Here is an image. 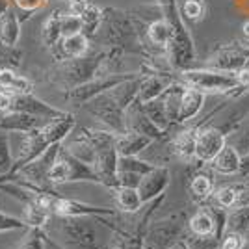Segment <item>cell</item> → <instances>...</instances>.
<instances>
[{
    "label": "cell",
    "mask_w": 249,
    "mask_h": 249,
    "mask_svg": "<svg viewBox=\"0 0 249 249\" xmlns=\"http://www.w3.org/2000/svg\"><path fill=\"white\" fill-rule=\"evenodd\" d=\"M93 41L103 45L104 49H115V51L130 52L149 58V51L143 41V36L136 26L130 11L119 10V8H104L103 21L95 34Z\"/></svg>",
    "instance_id": "obj_1"
},
{
    "label": "cell",
    "mask_w": 249,
    "mask_h": 249,
    "mask_svg": "<svg viewBox=\"0 0 249 249\" xmlns=\"http://www.w3.org/2000/svg\"><path fill=\"white\" fill-rule=\"evenodd\" d=\"M76 126V119L73 114L62 115L51 119L47 124H43L41 128H36L32 132L21 134V149H19V156L15 158L13 167L8 175L4 177H13L17 175L24 166H28L32 160H36L39 155H43L51 145L62 143L67 136L71 134Z\"/></svg>",
    "instance_id": "obj_2"
},
{
    "label": "cell",
    "mask_w": 249,
    "mask_h": 249,
    "mask_svg": "<svg viewBox=\"0 0 249 249\" xmlns=\"http://www.w3.org/2000/svg\"><path fill=\"white\" fill-rule=\"evenodd\" d=\"M106 58H108V49H103V51L86 54L80 58L56 62L54 67L49 71V80L52 86L60 88L67 93L74 88L93 80L95 76L103 74Z\"/></svg>",
    "instance_id": "obj_3"
},
{
    "label": "cell",
    "mask_w": 249,
    "mask_h": 249,
    "mask_svg": "<svg viewBox=\"0 0 249 249\" xmlns=\"http://www.w3.org/2000/svg\"><path fill=\"white\" fill-rule=\"evenodd\" d=\"M175 78L178 82H182L188 88H196L205 95L218 93L227 95V97H240V95L248 93L240 84L236 73H225V71H216V69H207V67H194L175 73Z\"/></svg>",
    "instance_id": "obj_4"
},
{
    "label": "cell",
    "mask_w": 249,
    "mask_h": 249,
    "mask_svg": "<svg viewBox=\"0 0 249 249\" xmlns=\"http://www.w3.org/2000/svg\"><path fill=\"white\" fill-rule=\"evenodd\" d=\"M84 132L95 149L93 169L97 171V175L101 177V184L110 190L119 188V182H117L119 153L115 147L117 134H114L112 130H93V128H86V126H84Z\"/></svg>",
    "instance_id": "obj_5"
},
{
    "label": "cell",
    "mask_w": 249,
    "mask_h": 249,
    "mask_svg": "<svg viewBox=\"0 0 249 249\" xmlns=\"http://www.w3.org/2000/svg\"><path fill=\"white\" fill-rule=\"evenodd\" d=\"M188 231V216L184 210L173 212L166 218L149 223L145 246L151 249H175L182 246Z\"/></svg>",
    "instance_id": "obj_6"
},
{
    "label": "cell",
    "mask_w": 249,
    "mask_h": 249,
    "mask_svg": "<svg viewBox=\"0 0 249 249\" xmlns=\"http://www.w3.org/2000/svg\"><path fill=\"white\" fill-rule=\"evenodd\" d=\"M65 182H95L101 184V177L97 175L93 166L86 164L82 160L74 158L71 153H67L63 145H60V153L56 156V162L49 173V184L58 186Z\"/></svg>",
    "instance_id": "obj_7"
},
{
    "label": "cell",
    "mask_w": 249,
    "mask_h": 249,
    "mask_svg": "<svg viewBox=\"0 0 249 249\" xmlns=\"http://www.w3.org/2000/svg\"><path fill=\"white\" fill-rule=\"evenodd\" d=\"M82 108L89 115H93L95 119H99L101 123H104L108 126V130H112L114 134H124L128 132L126 128V119H124V110L121 104L114 99V95L108 91L97 95L91 101H88L86 104H82Z\"/></svg>",
    "instance_id": "obj_8"
},
{
    "label": "cell",
    "mask_w": 249,
    "mask_h": 249,
    "mask_svg": "<svg viewBox=\"0 0 249 249\" xmlns=\"http://www.w3.org/2000/svg\"><path fill=\"white\" fill-rule=\"evenodd\" d=\"M138 74H142V73L99 74V76H95L93 80H89V82H86V84H82V86L71 89V91H67V93H65V99L71 101L73 104H76V106H82V104H86L88 101H91L97 95L104 93V91H108V89H112L115 86H119V84L124 82V80L134 78Z\"/></svg>",
    "instance_id": "obj_9"
},
{
    "label": "cell",
    "mask_w": 249,
    "mask_h": 249,
    "mask_svg": "<svg viewBox=\"0 0 249 249\" xmlns=\"http://www.w3.org/2000/svg\"><path fill=\"white\" fill-rule=\"evenodd\" d=\"M249 63V47H244L240 43L232 45H223L216 49L212 56H208L203 67L207 69H216V71H225V73H238L246 69Z\"/></svg>",
    "instance_id": "obj_10"
},
{
    "label": "cell",
    "mask_w": 249,
    "mask_h": 249,
    "mask_svg": "<svg viewBox=\"0 0 249 249\" xmlns=\"http://www.w3.org/2000/svg\"><path fill=\"white\" fill-rule=\"evenodd\" d=\"M60 231L73 248L103 249L97 240V231L88 218H60Z\"/></svg>",
    "instance_id": "obj_11"
},
{
    "label": "cell",
    "mask_w": 249,
    "mask_h": 249,
    "mask_svg": "<svg viewBox=\"0 0 249 249\" xmlns=\"http://www.w3.org/2000/svg\"><path fill=\"white\" fill-rule=\"evenodd\" d=\"M227 145V134L221 132L218 126L214 124H203L199 128L197 134V143H196V160L197 164H203V166H208L218 153Z\"/></svg>",
    "instance_id": "obj_12"
},
{
    "label": "cell",
    "mask_w": 249,
    "mask_h": 249,
    "mask_svg": "<svg viewBox=\"0 0 249 249\" xmlns=\"http://www.w3.org/2000/svg\"><path fill=\"white\" fill-rule=\"evenodd\" d=\"M60 145H62V143L51 145L43 155H39L36 160H32L28 166L22 167L21 171L17 173V177H21L22 180H28V182L36 184V186L52 188L51 184H49V173H51L52 166H54V162H56V156L60 153Z\"/></svg>",
    "instance_id": "obj_13"
},
{
    "label": "cell",
    "mask_w": 249,
    "mask_h": 249,
    "mask_svg": "<svg viewBox=\"0 0 249 249\" xmlns=\"http://www.w3.org/2000/svg\"><path fill=\"white\" fill-rule=\"evenodd\" d=\"M10 112H24V114L37 115L43 119H56V117H62L67 112L60 110L56 106H51L45 101L37 99L34 93H24V95H11V108Z\"/></svg>",
    "instance_id": "obj_14"
},
{
    "label": "cell",
    "mask_w": 249,
    "mask_h": 249,
    "mask_svg": "<svg viewBox=\"0 0 249 249\" xmlns=\"http://www.w3.org/2000/svg\"><path fill=\"white\" fill-rule=\"evenodd\" d=\"M124 119H126V128H128V130L138 132V134L149 136V138L155 140V142H160V140H164L167 136V132L160 130V128L149 119V115H147L145 110H143V104L140 103L138 99L126 108Z\"/></svg>",
    "instance_id": "obj_15"
},
{
    "label": "cell",
    "mask_w": 249,
    "mask_h": 249,
    "mask_svg": "<svg viewBox=\"0 0 249 249\" xmlns=\"http://www.w3.org/2000/svg\"><path fill=\"white\" fill-rule=\"evenodd\" d=\"M171 182V171L167 166H155L149 173L142 177V182L138 186V192L142 196L143 203H149L153 199L166 194L167 186Z\"/></svg>",
    "instance_id": "obj_16"
},
{
    "label": "cell",
    "mask_w": 249,
    "mask_h": 249,
    "mask_svg": "<svg viewBox=\"0 0 249 249\" xmlns=\"http://www.w3.org/2000/svg\"><path fill=\"white\" fill-rule=\"evenodd\" d=\"M89 41L91 39L84 32L62 37L51 49V56L54 58V62H65V60H73V58L86 56L88 51H89Z\"/></svg>",
    "instance_id": "obj_17"
},
{
    "label": "cell",
    "mask_w": 249,
    "mask_h": 249,
    "mask_svg": "<svg viewBox=\"0 0 249 249\" xmlns=\"http://www.w3.org/2000/svg\"><path fill=\"white\" fill-rule=\"evenodd\" d=\"M67 10L76 17H80L84 34L89 39H93L101 26V21H103V8H99L97 4L89 2V0H74V2H67Z\"/></svg>",
    "instance_id": "obj_18"
},
{
    "label": "cell",
    "mask_w": 249,
    "mask_h": 249,
    "mask_svg": "<svg viewBox=\"0 0 249 249\" xmlns=\"http://www.w3.org/2000/svg\"><path fill=\"white\" fill-rule=\"evenodd\" d=\"M175 82V73H151L143 74L140 91H138V101L142 104L155 101L166 91L171 84Z\"/></svg>",
    "instance_id": "obj_19"
},
{
    "label": "cell",
    "mask_w": 249,
    "mask_h": 249,
    "mask_svg": "<svg viewBox=\"0 0 249 249\" xmlns=\"http://www.w3.org/2000/svg\"><path fill=\"white\" fill-rule=\"evenodd\" d=\"M47 123L49 119H43L37 115L24 114V112H6L0 119V128L8 132H15V134H26L36 128H41Z\"/></svg>",
    "instance_id": "obj_20"
},
{
    "label": "cell",
    "mask_w": 249,
    "mask_h": 249,
    "mask_svg": "<svg viewBox=\"0 0 249 249\" xmlns=\"http://www.w3.org/2000/svg\"><path fill=\"white\" fill-rule=\"evenodd\" d=\"M207 101V95L199 91L196 88H188L182 93V101H180V112H178V124L177 126H184L190 124L203 110Z\"/></svg>",
    "instance_id": "obj_21"
},
{
    "label": "cell",
    "mask_w": 249,
    "mask_h": 249,
    "mask_svg": "<svg viewBox=\"0 0 249 249\" xmlns=\"http://www.w3.org/2000/svg\"><path fill=\"white\" fill-rule=\"evenodd\" d=\"M240 166H242V155L234 149L232 145H225L218 153V156L208 164V167L212 169V173L218 175H234L238 177Z\"/></svg>",
    "instance_id": "obj_22"
},
{
    "label": "cell",
    "mask_w": 249,
    "mask_h": 249,
    "mask_svg": "<svg viewBox=\"0 0 249 249\" xmlns=\"http://www.w3.org/2000/svg\"><path fill=\"white\" fill-rule=\"evenodd\" d=\"M151 143H155V140H151L149 136L132 132V130L119 134L117 140H115V147H117L119 156H138L145 149H149Z\"/></svg>",
    "instance_id": "obj_23"
},
{
    "label": "cell",
    "mask_w": 249,
    "mask_h": 249,
    "mask_svg": "<svg viewBox=\"0 0 249 249\" xmlns=\"http://www.w3.org/2000/svg\"><path fill=\"white\" fill-rule=\"evenodd\" d=\"M0 89L10 95H24L34 91V82L15 69H0Z\"/></svg>",
    "instance_id": "obj_24"
},
{
    "label": "cell",
    "mask_w": 249,
    "mask_h": 249,
    "mask_svg": "<svg viewBox=\"0 0 249 249\" xmlns=\"http://www.w3.org/2000/svg\"><path fill=\"white\" fill-rule=\"evenodd\" d=\"M21 17L11 6L0 17V45H8V47H15L19 37H21Z\"/></svg>",
    "instance_id": "obj_25"
},
{
    "label": "cell",
    "mask_w": 249,
    "mask_h": 249,
    "mask_svg": "<svg viewBox=\"0 0 249 249\" xmlns=\"http://www.w3.org/2000/svg\"><path fill=\"white\" fill-rule=\"evenodd\" d=\"M214 190H216L214 177L208 175V173H196L190 180V199L197 207L205 205L208 199L212 197Z\"/></svg>",
    "instance_id": "obj_26"
},
{
    "label": "cell",
    "mask_w": 249,
    "mask_h": 249,
    "mask_svg": "<svg viewBox=\"0 0 249 249\" xmlns=\"http://www.w3.org/2000/svg\"><path fill=\"white\" fill-rule=\"evenodd\" d=\"M114 192V199L117 208L124 212V214H136V212H142V208L145 207V203L142 201V196L138 192V188H126L119 186L112 190Z\"/></svg>",
    "instance_id": "obj_27"
},
{
    "label": "cell",
    "mask_w": 249,
    "mask_h": 249,
    "mask_svg": "<svg viewBox=\"0 0 249 249\" xmlns=\"http://www.w3.org/2000/svg\"><path fill=\"white\" fill-rule=\"evenodd\" d=\"M184 89H186V86L182 82H178L175 78V82L171 84L166 91L162 93V99H164V104H166V112L171 126L178 124V112H180V101H182Z\"/></svg>",
    "instance_id": "obj_28"
},
{
    "label": "cell",
    "mask_w": 249,
    "mask_h": 249,
    "mask_svg": "<svg viewBox=\"0 0 249 249\" xmlns=\"http://www.w3.org/2000/svg\"><path fill=\"white\" fill-rule=\"evenodd\" d=\"M244 182H236V184H227V186H219L214 190L212 197L208 201L216 203L218 207L225 208V210H231L232 207H236L240 203V196L244 192Z\"/></svg>",
    "instance_id": "obj_29"
},
{
    "label": "cell",
    "mask_w": 249,
    "mask_h": 249,
    "mask_svg": "<svg viewBox=\"0 0 249 249\" xmlns=\"http://www.w3.org/2000/svg\"><path fill=\"white\" fill-rule=\"evenodd\" d=\"M51 210L47 207H43L37 199L32 197L30 201L24 203V221L36 229H45V225L51 221Z\"/></svg>",
    "instance_id": "obj_30"
},
{
    "label": "cell",
    "mask_w": 249,
    "mask_h": 249,
    "mask_svg": "<svg viewBox=\"0 0 249 249\" xmlns=\"http://www.w3.org/2000/svg\"><path fill=\"white\" fill-rule=\"evenodd\" d=\"M225 232H240L248 234L249 232V203L236 205L227 212V229Z\"/></svg>",
    "instance_id": "obj_31"
},
{
    "label": "cell",
    "mask_w": 249,
    "mask_h": 249,
    "mask_svg": "<svg viewBox=\"0 0 249 249\" xmlns=\"http://www.w3.org/2000/svg\"><path fill=\"white\" fill-rule=\"evenodd\" d=\"M143 110H145V114L149 115V119L153 121V123L160 128V130H164V132H171V123H169V117H167V112H166V104H164V99H162V95L155 99V101H149V103L143 104Z\"/></svg>",
    "instance_id": "obj_32"
},
{
    "label": "cell",
    "mask_w": 249,
    "mask_h": 249,
    "mask_svg": "<svg viewBox=\"0 0 249 249\" xmlns=\"http://www.w3.org/2000/svg\"><path fill=\"white\" fill-rule=\"evenodd\" d=\"M62 39V10H54L43 24V43L51 51Z\"/></svg>",
    "instance_id": "obj_33"
},
{
    "label": "cell",
    "mask_w": 249,
    "mask_h": 249,
    "mask_svg": "<svg viewBox=\"0 0 249 249\" xmlns=\"http://www.w3.org/2000/svg\"><path fill=\"white\" fill-rule=\"evenodd\" d=\"M227 143L232 145L240 155L249 151V114L240 121V124L227 136Z\"/></svg>",
    "instance_id": "obj_34"
},
{
    "label": "cell",
    "mask_w": 249,
    "mask_h": 249,
    "mask_svg": "<svg viewBox=\"0 0 249 249\" xmlns=\"http://www.w3.org/2000/svg\"><path fill=\"white\" fill-rule=\"evenodd\" d=\"M184 21L197 22L207 13V0H177Z\"/></svg>",
    "instance_id": "obj_35"
},
{
    "label": "cell",
    "mask_w": 249,
    "mask_h": 249,
    "mask_svg": "<svg viewBox=\"0 0 249 249\" xmlns=\"http://www.w3.org/2000/svg\"><path fill=\"white\" fill-rule=\"evenodd\" d=\"M153 167H155V164L142 160L138 156H119V160H117V171H130V173L145 175Z\"/></svg>",
    "instance_id": "obj_36"
},
{
    "label": "cell",
    "mask_w": 249,
    "mask_h": 249,
    "mask_svg": "<svg viewBox=\"0 0 249 249\" xmlns=\"http://www.w3.org/2000/svg\"><path fill=\"white\" fill-rule=\"evenodd\" d=\"M15 158L11 156V143H10V132L0 128V177L8 175L13 167Z\"/></svg>",
    "instance_id": "obj_37"
},
{
    "label": "cell",
    "mask_w": 249,
    "mask_h": 249,
    "mask_svg": "<svg viewBox=\"0 0 249 249\" xmlns=\"http://www.w3.org/2000/svg\"><path fill=\"white\" fill-rule=\"evenodd\" d=\"M47 242H49V234L45 232V229L30 227L28 231H24V238L17 249H47L45 246Z\"/></svg>",
    "instance_id": "obj_38"
},
{
    "label": "cell",
    "mask_w": 249,
    "mask_h": 249,
    "mask_svg": "<svg viewBox=\"0 0 249 249\" xmlns=\"http://www.w3.org/2000/svg\"><path fill=\"white\" fill-rule=\"evenodd\" d=\"M22 63V51L8 45H0V69H17Z\"/></svg>",
    "instance_id": "obj_39"
},
{
    "label": "cell",
    "mask_w": 249,
    "mask_h": 249,
    "mask_svg": "<svg viewBox=\"0 0 249 249\" xmlns=\"http://www.w3.org/2000/svg\"><path fill=\"white\" fill-rule=\"evenodd\" d=\"M47 4V0H11V6L15 8L17 13H21V21H26L32 13H36L37 10H41Z\"/></svg>",
    "instance_id": "obj_40"
},
{
    "label": "cell",
    "mask_w": 249,
    "mask_h": 249,
    "mask_svg": "<svg viewBox=\"0 0 249 249\" xmlns=\"http://www.w3.org/2000/svg\"><path fill=\"white\" fill-rule=\"evenodd\" d=\"M80 32H84L80 17L73 15L69 10H62V37L74 36V34H80Z\"/></svg>",
    "instance_id": "obj_41"
},
{
    "label": "cell",
    "mask_w": 249,
    "mask_h": 249,
    "mask_svg": "<svg viewBox=\"0 0 249 249\" xmlns=\"http://www.w3.org/2000/svg\"><path fill=\"white\" fill-rule=\"evenodd\" d=\"M30 225L24 221V218H17L0 210V232H11V231H28Z\"/></svg>",
    "instance_id": "obj_42"
},
{
    "label": "cell",
    "mask_w": 249,
    "mask_h": 249,
    "mask_svg": "<svg viewBox=\"0 0 249 249\" xmlns=\"http://www.w3.org/2000/svg\"><path fill=\"white\" fill-rule=\"evenodd\" d=\"M248 240L240 232H225L218 249H246Z\"/></svg>",
    "instance_id": "obj_43"
},
{
    "label": "cell",
    "mask_w": 249,
    "mask_h": 249,
    "mask_svg": "<svg viewBox=\"0 0 249 249\" xmlns=\"http://www.w3.org/2000/svg\"><path fill=\"white\" fill-rule=\"evenodd\" d=\"M142 177L140 173H130V171H117V182L119 186L126 188H138L142 182Z\"/></svg>",
    "instance_id": "obj_44"
},
{
    "label": "cell",
    "mask_w": 249,
    "mask_h": 249,
    "mask_svg": "<svg viewBox=\"0 0 249 249\" xmlns=\"http://www.w3.org/2000/svg\"><path fill=\"white\" fill-rule=\"evenodd\" d=\"M248 177H249V151L242 155V166H240L238 178L240 180H244V178H248Z\"/></svg>",
    "instance_id": "obj_45"
},
{
    "label": "cell",
    "mask_w": 249,
    "mask_h": 249,
    "mask_svg": "<svg viewBox=\"0 0 249 249\" xmlns=\"http://www.w3.org/2000/svg\"><path fill=\"white\" fill-rule=\"evenodd\" d=\"M10 108H11V95L0 89V112L6 114V112H10Z\"/></svg>",
    "instance_id": "obj_46"
},
{
    "label": "cell",
    "mask_w": 249,
    "mask_h": 249,
    "mask_svg": "<svg viewBox=\"0 0 249 249\" xmlns=\"http://www.w3.org/2000/svg\"><path fill=\"white\" fill-rule=\"evenodd\" d=\"M11 8V0H0V17Z\"/></svg>",
    "instance_id": "obj_47"
},
{
    "label": "cell",
    "mask_w": 249,
    "mask_h": 249,
    "mask_svg": "<svg viewBox=\"0 0 249 249\" xmlns=\"http://www.w3.org/2000/svg\"><path fill=\"white\" fill-rule=\"evenodd\" d=\"M242 34H244V37H246V41L249 43V21L242 26Z\"/></svg>",
    "instance_id": "obj_48"
},
{
    "label": "cell",
    "mask_w": 249,
    "mask_h": 249,
    "mask_svg": "<svg viewBox=\"0 0 249 249\" xmlns=\"http://www.w3.org/2000/svg\"><path fill=\"white\" fill-rule=\"evenodd\" d=\"M108 249H124L123 244H115V246H112V248H108Z\"/></svg>",
    "instance_id": "obj_49"
},
{
    "label": "cell",
    "mask_w": 249,
    "mask_h": 249,
    "mask_svg": "<svg viewBox=\"0 0 249 249\" xmlns=\"http://www.w3.org/2000/svg\"><path fill=\"white\" fill-rule=\"evenodd\" d=\"M2 115H4V114H2V112H0V119H2Z\"/></svg>",
    "instance_id": "obj_50"
},
{
    "label": "cell",
    "mask_w": 249,
    "mask_h": 249,
    "mask_svg": "<svg viewBox=\"0 0 249 249\" xmlns=\"http://www.w3.org/2000/svg\"><path fill=\"white\" fill-rule=\"evenodd\" d=\"M67 2H74V0H67Z\"/></svg>",
    "instance_id": "obj_51"
},
{
    "label": "cell",
    "mask_w": 249,
    "mask_h": 249,
    "mask_svg": "<svg viewBox=\"0 0 249 249\" xmlns=\"http://www.w3.org/2000/svg\"><path fill=\"white\" fill-rule=\"evenodd\" d=\"M145 249H151V248H147V246H145Z\"/></svg>",
    "instance_id": "obj_52"
}]
</instances>
